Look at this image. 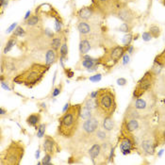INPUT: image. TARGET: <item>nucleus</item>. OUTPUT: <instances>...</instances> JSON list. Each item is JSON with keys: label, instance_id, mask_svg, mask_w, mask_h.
<instances>
[{"label": "nucleus", "instance_id": "obj_42", "mask_svg": "<svg viewBox=\"0 0 165 165\" xmlns=\"http://www.w3.org/2000/svg\"><path fill=\"white\" fill-rule=\"evenodd\" d=\"M124 64H127L128 62V60H129V58H128V55H124Z\"/></svg>", "mask_w": 165, "mask_h": 165}, {"label": "nucleus", "instance_id": "obj_2", "mask_svg": "<svg viewBox=\"0 0 165 165\" xmlns=\"http://www.w3.org/2000/svg\"><path fill=\"white\" fill-rule=\"evenodd\" d=\"M50 66L45 63H33L28 69L18 74L14 78L13 82L20 85H25L28 88H33L34 86L41 83L45 77Z\"/></svg>", "mask_w": 165, "mask_h": 165}, {"label": "nucleus", "instance_id": "obj_10", "mask_svg": "<svg viewBox=\"0 0 165 165\" xmlns=\"http://www.w3.org/2000/svg\"><path fill=\"white\" fill-rule=\"evenodd\" d=\"M116 15L121 21H123L125 23H128V24H130V25L135 20L134 12L128 7H123V8H120L119 10H117Z\"/></svg>", "mask_w": 165, "mask_h": 165}, {"label": "nucleus", "instance_id": "obj_32", "mask_svg": "<svg viewBox=\"0 0 165 165\" xmlns=\"http://www.w3.org/2000/svg\"><path fill=\"white\" fill-rule=\"evenodd\" d=\"M62 84H60L59 86H57L56 88L53 90V92H52V97L58 96L62 92Z\"/></svg>", "mask_w": 165, "mask_h": 165}, {"label": "nucleus", "instance_id": "obj_41", "mask_svg": "<svg viewBox=\"0 0 165 165\" xmlns=\"http://www.w3.org/2000/svg\"><path fill=\"white\" fill-rule=\"evenodd\" d=\"M97 94H98V91H95V92H92V93H91V98L95 99V98L97 97Z\"/></svg>", "mask_w": 165, "mask_h": 165}, {"label": "nucleus", "instance_id": "obj_37", "mask_svg": "<svg viewBox=\"0 0 165 165\" xmlns=\"http://www.w3.org/2000/svg\"><path fill=\"white\" fill-rule=\"evenodd\" d=\"M17 28V23H14V24H12L8 29H7V33H11V32H12L13 30H15V28Z\"/></svg>", "mask_w": 165, "mask_h": 165}, {"label": "nucleus", "instance_id": "obj_43", "mask_svg": "<svg viewBox=\"0 0 165 165\" xmlns=\"http://www.w3.org/2000/svg\"><path fill=\"white\" fill-rule=\"evenodd\" d=\"M133 49H134V47H133L132 45H128V53H129V54H132V52H133Z\"/></svg>", "mask_w": 165, "mask_h": 165}, {"label": "nucleus", "instance_id": "obj_24", "mask_svg": "<svg viewBox=\"0 0 165 165\" xmlns=\"http://www.w3.org/2000/svg\"><path fill=\"white\" fill-rule=\"evenodd\" d=\"M16 41H17V38H16L15 36H13V35L10 38V40L7 42L6 46H5V48H4V53H5V54H7L8 52H10V51L12 50V48L15 45Z\"/></svg>", "mask_w": 165, "mask_h": 165}, {"label": "nucleus", "instance_id": "obj_22", "mask_svg": "<svg viewBox=\"0 0 165 165\" xmlns=\"http://www.w3.org/2000/svg\"><path fill=\"white\" fill-rule=\"evenodd\" d=\"M80 117L84 120L89 119L91 117H92V109L89 108L88 107L82 105L81 107V112H80Z\"/></svg>", "mask_w": 165, "mask_h": 165}, {"label": "nucleus", "instance_id": "obj_38", "mask_svg": "<svg viewBox=\"0 0 165 165\" xmlns=\"http://www.w3.org/2000/svg\"><path fill=\"white\" fill-rule=\"evenodd\" d=\"M64 70H65V73H66V75H67L68 78H72V77L74 76V72H73L71 69H66V68H64Z\"/></svg>", "mask_w": 165, "mask_h": 165}, {"label": "nucleus", "instance_id": "obj_28", "mask_svg": "<svg viewBox=\"0 0 165 165\" xmlns=\"http://www.w3.org/2000/svg\"><path fill=\"white\" fill-rule=\"evenodd\" d=\"M36 129H37V136H38V138H42L44 136V133H45L46 125L45 124L39 125V127Z\"/></svg>", "mask_w": 165, "mask_h": 165}, {"label": "nucleus", "instance_id": "obj_5", "mask_svg": "<svg viewBox=\"0 0 165 165\" xmlns=\"http://www.w3.org/2000/svg\"><path fill=\"white\" fill-rule=\"evenodd\" d=\"M126 52H128V46L126 45L125 46L117 45V46H114L113 48L108 49L104 54V56L100 58V64H102L104 67L108 69L112 68L124 57Z\"/></svg>", "mask_w": 165, "mask_h": 165}, {"label": "nucleus", "instance_id": "obj_25", "mask_svg": "<svg viewBox=\"0 0 165 165\" xmlns=\"http://www.w3.org/2000/svg\"><path fill=\"white\" fill-rule=\"evenodd\" d=\"M155 62L158 63L159 65L165 68V49L155 58Z\"/></svg>", "mask_w": 165, "mask_h": 165}, {"label": "nucleus", "instance_id": "obj_30", "mask_svg": "<svg viewBox=\"0 0 165 165\" xmlns=\"http://www.w3.org/2000/svg\"><path fill=\"white\" fill-rule=\"evenodd\" d=\"M24 35H25V30L23 29V28L22 27H17L15 28L14 32H13V36H15V37H22Z\"/></svg>", "mask_w": 165, "mask_h": 165}, {"label": "nucleus", "instance_id": "obj_1", "mask_svg": "<svg viewBox=\"0 0 165 165\" xmlns=\"http://www.w3.org/2000/svg\"><path fill=\"white\" fill-rule=\"evenodd\" d=\"M82 105H71L67 111L59 119L58 133L65 138L70 139L76 135L79 127V118Z\"/></svg>", "mask_w": 165, "mask_h": 165}, {"label": "nucleus", "instance_id": "obj_36", "mask_svg": "<svg viewBox=\"0 0 165 165\" xmlns=\"http://www.w3.org/2000/svg\"><path fill=\"white\" fill-rule=\"evenodd\" d=\"M127 83H128V81H127V79H126V78H118V79H117V84H118V85H120V86H125Z\"/></svg>", "mask_w": 165, "mask_h": 165}, {"label": "nucleus", "instance_id": "obj_26", "mask_svg": "<svg viewBox=\"0 0 165 165\" xmlns=\"http://www.w3.org/2000/svg\"><path fill=\"white\" fill-rule=\"evenodd\" d=\"M39 21H40V19H39V16H38L37 14L31 15V16L26 21V25L28 26V27H33V26L38 25V24H39Z\"/></svg>", "mask_w": 165, "mask_h": 165}, {"label": "nucleus", "instance_id": "obj_12", "mask_svg": "<svg viewBox=\"0 0 165 165\" xmlns=\"http://www.w3.org/2000/svg\"><path fill=\"white\" fill-rule=\"evenodd\" d=\"M92 138L94 142H98L102 143L105 142H109L111 136H109V134H108V131H107L103 128V129H97Z\"/></svg>", "mask_w": 165, "mask_h": 165}, {"label": "nucleus", "instance_id": "obj_46", "mask_svg": "<svg viewBox=\"0 0 165 165\" xmlns=\"http://www.w3.org/2000/svg\"><path fill=\"white\" fill-rule=\"evenodd\" d=\"M0 109H1V113H0V114H1V115L3 116V115L5 114V112H7L5 111V109H4V108H2V107H1V108H0Z\"/></svg>", "mask_w": 165, "mask_h": 165}, {"label": "nucleus", "instance_id": "obj_6", "mask_svg": "<svg viewBox=\"0 0 165 165\" xmlns=\"http://www.w3.org/2000/svg\"><path fill=\"white\" fill-rule=\"evenodd\" d=\"M137 142L135 136L132 133H128L121 130V135L119 137V146L120 151L124 155H128L132 153L137 148Z\"/></svg>", "mask_w": 165, "mask_h": 165}, {"label": "nucleus", "instance_id": "obj_20", "mask_svg": "<svg viewBox=\"0 0 165 165\" xmlns=\"http://www.w3.org/2000/svg\"><path fill=\"white\" fill-rule=\"evenodd\" d=\"M114 121L112 119V116H107V117H104L103 119V128L107 131H112L113 130L114 128Z\"/></svg>", "mask_w": 165, "mask_h": 165}, {"label": "nucleus", "instance_id": "obj_19", "mask_svg": "<svg viewBox=\"0 0 165 165\" xmlns=\"http://www.w3.org/2000/svg\"><path fill=\"white\" fill-rule=\"evenodd\" d=\"M92 48L91 42L87 38H81L80 42H79V52L81 55H86Z\"/></svg>", "mask_w": 165, "mask_h": 165}, {"label": "nucleus", "instance_id": "obj_21", "mask_svg": "<svg viewBox=\"0 0 165 165\" xmlns=\"http://www.w3.org/2000/svg\"><path fill=\"white\" fill-rule=\"evenodd\" d=\"M51 48H53L54 50H58L59 48H61L62 42V37L61 36H55L52 38L51 40Z\"/></svg>", "mask_w": 165, "mask_h": 165}, {"label": "nucleus", "instance_id": "obj_9", "mask_svg": "<svg viewBox=\"0 0 165 165\" xmlns=\"http://www.w3.org/2000/svg\"><path fill=\"white\" fill-rule=\"evenodd\" d=\"M42 148L44 153L50 154L52 156H55L57 153L61 152V147L58 144V142L49 135H44Z\"/></svg>", "mask_w": 165, "mask_h": 165}, {"label": "nucleus", "instance_id": "obj_4", "mask_svg": "<svg viewBox=\"0 0 165 165\" xmlns=\"http://www.w3.org/2000/svg\"><path fill=\"white\" fill-rule=\"evenodd\" d=\"M26 146L21 141H12L10 145L1 153L0 164L1 165H19L24 154Z\"/></svg>", "mask_w": 165, "mask_h": 165}, {"label": "nucleus", "instance_id": "obj_3", "mask_svg": "<svg viewBox=\"0 0 165 165\" xmlns=\"http://www.w3.org/2000/svg\"><path fill=\"white\" fill-rule=\"evenodd\" d=\"M95 104L96 111L103 118L107 116H112L116 109V99L113 90L111 88L98 90Z\"/></svg>", "mask_w": 165, "mask_h": 165}, {"label": "nucleus", "instance_id": "obj_39", "mask_svg": "<svg viewBox=\"0 0 165 165\" xmlns=\"http://www.w3.org/2000/svg\"><path fill=\"white\" fill-rule=\"evenodd\" d=\"M9 3V0H0V6L1 7H7Z\"/></svg>", "mask_w": 165, "mask_h": 165}, {"label": "nucleus", "instance_id": "obj_17", "mask_svg": "<svg viewBox=\"0 0 165 165\" xmlns=\"http://www.w3.org/2000/svg\"><path fill=\"white\" fill-rule=\"evenodd\" d=\"M78 30L79 31V33H80V35L82 36H86V35H89V34H91V32H92V28H91V26L86 22V21H82V20H80L78 23Z\"/></svg>", "mask_w": 165, "mask_h": 165}, {"label": "nucleus", "instance_id": "obj_15", "mask_svg": "<svg viewBox=\"0 0 165 165\" xmlns=\"http://www.w3.org/2000/svg\"><path fill=\"white\" fill-rule=\"evenodd\" d=\"M58 60V53L56 50H54L53 48H50L46 51L45 53V64L48 66H51L54 64Z\"/></svg>", "mask_w": 165, "mask_h": 165}, {"label": "nucleus", "instance_id": "obj_40", "mask_svg": "<svg viewBox=\"0 0 165 165\" xmlns=\"http://www.w3.org/2000/svg\"><path fill=\"white\" fill-rule=\"evenodd\" d=\"M45 34H46V35H47V37H49V38H53V36H54L53 32H51V30H50V29H48V28H46V29H45Z\"/></svg>", "mask_w": 165, "mask_h": 165}, {"label": "nucleus", "instance_id": "obj_29", "mask_svg": "<svg viewBox=\"0 0 165 165\" xmlns=\"http://www.w3.org/2000/svg\"><path fill=\"white\" fill-rule=\"evenodd\" d=\"M131 29H132V26L128 23H123L118 28V30L122 31V32H130Z\"/></svg>", "mask_w": 165, "mask_h": 165}, {"label": "nucleus", "instance_id": "obj_31", "mask_svg": "<svg viewBox=\"0 0 165 165\" xmlns=\"http://www.w3.org/2000/svg\"><path fill=\"white\" fill-rule=\"evenodd\" d=\"M132 40H133L132 35H131V34H127V35H125L124 38H123V43H124L126 46L130 45V42H131Z\"/></svg>", "mask_w": 165, "mask_h": 165}, {"label": "nucleus", "instance_id": "obj_16", "mask_svg": "<svg viewBox=\"0 0 165 165\" xmlns=\"http://www.w3.org/2000/svg\"><path fill=\"white\" fill-rule=\"evenodd\" d=\"M102 153V147L101 144L98 142H95L89 150V156L91 158V159L92 160L93 163H95V158H98L100 156V154Z\"/></svg>", "mask_w": 165, "mask_h": 165}, {"label": "nucleus", "instance_id": "obj_14", "mask_svg": "<svg viewBox=\"0 0 165 165\" xmlns=\"http://www.w3.org/2000/svg\"><path fill=\"white\" fill-rule=\"evenodd\" d=\"M92 13H93V8L92 6L84 7L78 12V17L82 21H87L92 17Z\"/></svg>", "mask_w": 165, "mask_h": 165}, {"label": "nucleus", "instance_id": "obj_35", "mask_svg": "<svg viewBox=\"0 0 165 165\" xmlns=\"http://www.w3.org/2000/svg\"><path fill=\"white\" fill-rule=\"evenodd\" d=\"M89 79H90L91 81H92V82H97V81H99V80L101 79V75H100V74L94 75V76L91 77Z\"/></svg>", "mask_w": 165, "mask_h": 165}, {"label": "nucleus", "instance_id": "obj_45", "mask_svg": "<svg viewBox=\"0 0 165 165\" xmlns=\"http://www.w3.org/2000/svg\"><path fill=\"white\" fill-rule=\"evenodd\" d=\"M95 1H97L99 4H101V3H102V4H105V3L108 1V0H95Z\"/></svg>", "mask_w": 165, "mask_h": 165}, {"label": "nucleus", "instance_id": "obj_47", "mask_svg": "<svg viewBox=\"0 0 165 165\" xmlns=\"http://www.w3.org/2000/svg\"><path fill=\"white\" fill-rule=\"evenodd\" d=\"M39 157H40V149H38L36 152V158H39Z\"/></svg>", "mask_w": 165, "mask_h": 165}, {"label": "nucleus", "instance_id": "obj_11", "mask_svg": "<svg viewBox=\"0 0 165 165\" xmlns=\"http://www.w3.org/2000/svg\"><path fill=\"white\" fill-rule=\"evenodd\" d=\"M140 151H142L144 155L147 156H153L156 153V148H157V144L155 142L151 141V140H142L139 145Z\"/></svg>", "mask_w": 165, "mask_h": 165}, {"label": "nucleus", "instance_id": "obj_23", "mask_svg": "<svg viewBox=\"0 0 165 165\" xmlns=\"http://www.w3.org/2000/svg\"><path fill=\"white\" fill-rule=\"evenodd\" d=\"M148 31H149V33L152 35V37L155 38V39L158 38V37L160 36V33H161L160 28H159L158 26H157V25H152V26H150Z\"/></svg>", "mask_w": 165, "mask_h": 165}, {"label": "nucleus", "instance_id": "obj_44", "mask_svg": "<svg viewBox=\"0 0 165 165\" xmlns=\"http://www.w3.org/2000/svg\"><path fill=\"white\" fill-rule=\"evenodd\" d=\"M30 14H31V12H30V11H28V12L26 13V16H25V20H26V21L30 17Z\"/></svg>", "mask_w": 165, "mask_h": 165}, {"label": "nucleus", "instance_id": "obj_34", "mask_svg": "<svg viewBox=\"0 0 165 165\" xmlns=\"http://www.w3.org/2000/svg\"><path fill=\"white\" fill-rule=\"evenodd\" d=\"M142 40L143 41H145V42H149L153 37H152V35L149 33V31H146V32H143L142 33Z\"/></svg>", "mask_w": 165, "mask_h": 165}, {"label": "nucleus", "instance_id": "obj_33", "mask_svg": "<svg viewBox=\"0 0 165 165\" xmlns=\"http://www.w3.org/2000/svg\"><path fill=\"white\" fill-rule=\"evenodd\" d=\"M52 157H53L52 155L45 153V155H44V157H43V158H42V164H43V165H49V164H50V161H51Z\"/></svg>", "mask_w": 165, "mask_h": 165}, {"label": "nucleus", "instance_id": "obj_13", "mask_svg": "<svg viewBox=\"0 0 165 165\" xmlns=\"http://www.w3.org/2000/svg\"><path fill=\"white\" fill-rule=\"evenodd\" d=\"M134 108H136L138 112L140 111H146L149 107V104L147 102V100L145 98H143L142 96V97H139V98H133V101L132 103L130 104Z\"/></svg>", "mask_w": 165, "mask_h": 165}, {"label": "nucleus", "instance_id": "obj_18", "mask_svg": "<svg viewBox=\"0 0 165 165\" xmlns=\"http://www.w3.org/2000/svg\"><path fill=\"white\" fill-rule=\"evenodd\" d=\"M41 122V114L40 113H33L30 114L28 118H27V124L29 127H34V128H38Z\"/></svg>", "mask_w": 165, "mask_h": 165}, {"label": "nucleus", "instance_id": "obj_7", "mask_svg": "<svg viewBox=\"0 0 165 165\" xmlns=\"http://www.w3.org/2000/svg\"><path fill=\"white\" fill-rule=\"evenodd\" d=\"M157 76L158 75L150 69L140 79V81L138 82V84L135 88L142 91L143 92H146L150 91L154 87V85L157 81Z\"/></svg>", "mask_w": 165, "mask_h": 165}, {"label": "nucleus", "instance_id": "obj_48", "mask_svg": "<svg viewBox=\"0 0 165 165\" xmlns=\"http://www.w3.org/2000/svg\"><path fill=\"white\" fill-rule=\"evenodd\" d=\"M163 5L165 6V0H164V1H163Z\"/></svg>", "mask_w": 165, "mask_h": 165}, {"label": "nucleus", "instance_id": "obj_8", "mask_svg": "<svg viewBox=\"0 0 165 165\" xmlns=\"http://www.w3.org/2000/svg\"><path fill=\"white\" fill-rule=\"evenodd\" d=\"M98 127H99V121L95 117H91L89 119H86L81 128L80 137L83 139H90V137H92L94 132L98 129Z\"/></svg>", "mask_w": 165, "mask_h": 165}, {"label": "nucleus", "instance_id": "obj_27", "mask_svg": "<svg viewBox=\"0 0 165 165\" xmlns=\"http://www.w3.org/2000/svg\"><path fill=\"white\" fill-rule=\"evenodd\" d=\"M60 55L61 57L63 58V59H66L67 58V55H68V46H67V42L64 41L60 48Z\"/></svg>", "mask_w": 165, "mask_h": 165}]
</instances>
